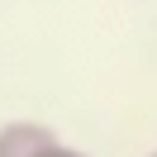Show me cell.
Wrapping results in <instances>:
<instances>
[{
    "label": "cell",
    "instance_id": "1",
    "mask_svg": "<svg viewBox=\"0 0 157 157\" xmlns=\"http://www.w3.org/2000/svg\"><path fill=\"white\" fill-rule=\"evenodd\" d=\"M52 143H57V133L48 124H38V119H10V124H0V157H38Z\"/></svg>",
    "mask_w": 157,
    "mask_h": 157
},
{
    "label": "cell",
    "instance_id": "2",
    "mask_svg": "<svg viewBox=\"0 0 157 157\" xmlns=\"http://www.w3.org/2000/svg\"><path fill=\"white\" fill-rule=\"evenodd\" d=\"M38 157H90V152H81V147H67V143L57 138V143H52V147H43Z\"/></svg>",
    "mask_w": 157,
    "mask_h": 157
},
{
    "label": "cell",
    "instance_id": "3",
    "mask_svg": "<svg viewBox=\"0 0 157 157\" xmlns=\"http://www.w3.org/2000/svg\"><path fill=\"white\" fill-rule=\"evenodd\" d=\"M147 157H157V152H147Z\"/></svg>",
    "mask_w": 157,
    "mask_h": 157
}]
</instances>
